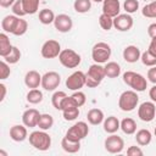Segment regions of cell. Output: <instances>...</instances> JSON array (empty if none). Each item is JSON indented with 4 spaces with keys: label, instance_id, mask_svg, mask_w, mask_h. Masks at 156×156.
<instances>
[{
    "label": "cell",
    "instance_id": "1",
    "mask_svg": "<svg viewBox=\"0 0 156 156\" xmlns=\"http://www.w3.org/2000/svg\"><path fill=\"white\" fill-rule=\"evenodd\" d=\"M28 139H29V144L39 151H46L51 146V136L43 129L32 132Z\"/></svg>",
    "mask_w": 156,
    "mask_h": 156
},
{
    "label": "cell",
    "instance_id": "2",
    "mask_svg": "<svg viewBox=\"0 0 156 156\" xmlns=\"http://www.w3.org/2000/svg\"><path fill=\"white\" fill-rule=\"evenodd\" d=\"M87 79H85V85L88 88H95L98 87L102 79L106 77L105 73V66H101V63H93L88 72L85 73Z\"/></svg>",
    "mask_w": 156,
    "mask_h": 156
},
{
    "label": "cell",
    "instance_id": "3",
    "mask_svg": "<svg viewBox=\"0 0 156 156\" xmlns=\"http://www.w3.org/2000/svg\"><path fill=\"white\" fill-rule=\"evenodd\" d=\"M123 82L133 88L135 91H144L147 88V80L144 76L140 73L133 72V71H127L123 73Z\"/></svg>",
    "mask_w": 156,
    "mask_h": 156
},
{
    "label": "cell",
    "instance_id": "4",
    "mask_svg": "<svg viewBox=\"0 0 156 156\" xmlns=\"http://www.w3.org/2000/svg\"><path fill=\"white\" fill-rule=\"evenodd\" d=\"M139 104V96L135 90H126L119 95L118 106L124 112L133 111Z\"/></svg>",
    "mask_w": 156,
    "mask_h": 156
},
{
    "label": "cell",
    "instance_id": "5",
    "mask_svg": "<svg viewBox=\"0 0 156 156\" xmlns=\"http://www.w3.org/2000/svg\"><path fill=\"white\" fill-rule=\"evenodd\" d=\"M111 56V46L107 43L99 41L91 49V57L95 63H105Z\"/></svg>",
    "mask_w": 156,
    "mask_h": 156
},
{
    "label": "cell",
    "instance_id": "6",
    "mask_svg": "<svg viewBox=\"0 0 156 156\" xmlns=\"http://www.w3.org/2000/svg\"><path fill=\"white\" fill-rule=\"evenodd\" d=\"M58 60L61 62V65L66 68H76L79 66L82 57L78 52H76L72 49H65L61 50L60 55H58Z\"/></svg>",
    "mask_w": 156,
    "mask_h": 156
},
{
    "label": "cell",
    "instance_id": "7",
    "mask_svg": "<svg viewBox=\"0 0 156 156\" xmlns=\"http://www.w3.org/2000/svg\"><path fill=\"white\" fill-rule=\"evenodd\" d=\"M89 133V127L85 122L79 121L77 123H74L66 133V136L71 140H76V141H80L82 139H84Z\"/></svg>",
    "mask_w": 156,
    "mask_h": 156
},
{
    "label": "cell",
    "instance_id": "8",
    "mask_svg": "<svg viewBox=\"0 0 156 156\" xmlns=\"http://www.w3.org/2000/svg\"><path fill=\"white\" fill-rule=\"evenodd\" d=\"M40 52H41V56L44 58H55L61 52V45L57 40L49 39L43 44Z\"/></svg>",
    "mask_w": 156,
    "mask_h": 156
},
{
    "label": "cell",
    "instance_id": "9",
    "mask_svg": "<svg viewBox=\"0 0 156 156\" xmlns=\"http://www.w3.org/2000/svg\"><path fill=\"white\" fill-rule=\"evenodd\" d=\"M85 79H87V76H85L84 72H82V71H76V72H73V73L66 79V87H67L69 90L77 91V90L82 89V88L85 85Z\"/></svg>",
    "mask_w": 156,
    "mask_h": 156
},
{
    "label": "cell",
    "instance_id": "10",
    "mask_svg": "<svg viewBox=\"0 0 156 156\" xmlns=\"http://www.w3.org/2000/svg\"><path fill=\"white\" fill-rule=\"evenodd\" d=\"M156 116V106L154 101H145L138 107V117L143 122H151Z\"/></svg>",
    "mask_w": 156,
    "mask_h": 156
},
{
    "label": "cell",
    "instance_id": "11",
    "mask_svg": "<svg viewBox=\"0 0 156 156\" xmlns=\"http://www.w3.org/2000/svg\"><path fill=\"white\" fill-rule=\"evenodd\" d=\"M124 149V140L116 135L115 133L111 134L105 139V150L110 154H119Z\"/></svg>",
    "mask_w": 156,
    "mask_h": 156
},
{
    "label": "cell",
    "instance_id": "12",
    "mask_svg": "<svg viewBox=\"0 0 156 156\" xmlns=\"http://www.w3.org/2000/svg\"><path fill=\"white\" fill-rule=\"evenodd\" d=\"M60 83H61V76L55 71L46 72L41 77V87L48 91L55 90L60 85Z\"/></svg>",
    "mask_w": 156,
    "mask_h": 156
},
{
    "label": "cell",
    "instance_id": "13",
    "mask_svg": "<svg viewBox=\"0 0 156 156\" xmlns=\"http://www.w3.org/2000/svg\"><path fill=\"white\" fill-rule=\"evenodd\" d=\"M134 24L133 17L129 13H119L113 18V27L119 32H128Z\"/></svg>",
    "mask_w": 156,
    "mask_h": 156
},
{
    "label": "cell",
    "instance_id": "14",
    "mask_svg": "<svg viewBox=\"0 0 156 156\" xmlns=\"http://www.w3.org/2000/svg\"><path fill=\"white\" fill-rule=\"evenodd\" d=\"M54 26H55V29L61 32V33H67L72 29L73 27V21L72 18L66 15V13H60L55 17V21H54Z\"/></svg>",
    "mask_w": 156,
    "mask_h": 156
},
{
    "label": "cell",
    "instance_id": "15",
    "mask_svg": "<svg viewBox=\"0 0 156 156\" xmlns=\"http://www.w3.org/2000/svg\"><path fill=\"white\" fill-rule=\"evenodd\" d=\"M40 115L41 113H39V111L37 108H28L22 115V122L26 127L34 128L38 126V121H39Z\"/></svg>",
    "mask_w": 156,
    "mask_h": 156
},
{
    "label": "cell",
    "instance_id": "16",
    "mask_svg": "<svg viewBox=\"0 0 156 156\" xmlns=\"http://www.w3.org/2000/svg\"><path fill=\"white\" fill-rule=\"evenodd\" d=\"M121 4L119 0H104L102 1V13L108 15L111 17H116L119 15Z\"/></svg>",
    "mask_w": 156,
    "mask_h": 156
},
{
    "label": "cell",
    "instance_id": "17",
    "mask_svg": "<svg viewBox=\"0 0 156 156\" xmlns=\"http://www.w3.org/2000/svg\"><path fill=\"white\" fill-rule=\"evenodd\" d=\"M28 136V132H27V128L26 126L23 124H15L10 128V138L13 140V141H17V143H21L23 140H26Z\"/></svg>",
    "mask_w": 156,
    "mask_h": 156
},
{
    "label": "cell",
    "instance_id": "18",
    "mask_svg": "<svg viewBox=\"0 0 156 156\" xmlns=\"http://www.w3.org/2000/svg\"><path fill=\"white\" fill-rule=\"evenodd\" d=\"M140 56H141V52H140L139 48L135 45H128L123 50V58L126 62L134 63L138 60H140Z\"/></svg>",
    "mask_w": 156,
    "mask_h": 156
},
{
    "label": "cell",
    "instance_id": "19",
    "mask_svg": "<svg viewBox=\"0 0 156 156\" xmlns=\"http://www.w3.org/2000/svg\"><path fill=\"white\" fill-rule=\"evenodd\" d=\"M41 77L37 71H28L24 76V84L29 89H35L41 85Z\"/></svg>",
    "mask_w": 156,
    "mask_h": 156
},
{
    "label": "cell",
    "instance_id": "20",
    "mask_svg": "<svg viewBox=\"0 0 156 156\" xmlns=\"http://www.w3.org/2000/svg\"><path fill=\"white\" fill-rule=\"evenodd\" d=\"M18 18L16 15H7L2 18L1 21V28L5 33H13L15 28H16V24L18 22Z\"/></svg>",
    "mask_w": 156,
    "mask_h": 156
},
{
    "label": "cell",
    "instance_id": "21",
    "mask_svg": "<svg viewBox=\"0 0 156 156\" xmlns=\"http://www.w3.org/2000/svg\"><path fill=\"white\" fill-rule=\"evenodd\" d=\"M87 119L90 124L93 126H99L100 123L104 122L105 119V116H104V112L100 110V108H91L88 111L87 113Z\"/></svg>",
    "mask_w": 156,
    "mask_h": 156
},
{
    "label": "cell",
    "instance_id": "22",
    "mask_svg": "<svg viewBox=\"0 0 156 156\" xmlns=\"http://www.w3.org/2000/svg\"><path fill=\"white\" fill-rule=\"evenodd\" d=\"M102 123H104V130L106 133H108V134H113V133H116L121 128V122L115 116L107 117L106 119H104Z\"/></svg>",
    "mask_w": 156,
    "mask_h": 156
},
{
    "label": "cell",
    "instance_id": "23",
    "mask_svg": "<svg viewBox=\"0 0 156 156\" xmlns=\"http://www.w3.org/2000/svg\"><path fill=\"white\" fill-rule=\"evenodd\" d=\"M61 146L62 149L68 152V154H76L79 151L80 149V141H76V140H71L68 139L67 136H65L62 140H61Z\"/></svg>",
    "mask_w": 156,
    "mask_h": 156
},
{
    "label": "cell",
    "instance_id": "24",
    "mask_svg": "<svg viewBox=\"0 0 156 156\" xmlns=\"http://www.w3.org/2000/svg\"><path fill=\"white\" fill-rule=\"evenodd\" d=\"M12 45L10 43V39L9 37L6 35V33H0V56L1 57H5L7 56L11 51H12Z\"/></svg>",
    "mask_w": 156,
    "mask_h": 156
},
{
    "label": "cell",
    "instance_id": "25",
    "mask_svg": "<svg viewBox=\"0 0 156 156\" xmlns=\"http://www.w3.org/2000/svg\"><path fill=\"white\" fill-rule=\"evenodd\" d=\"M151 139H152V135H151V133H150L149 129H140L135 134V140H136V143L140 146L149 145L151 143Z\"/></svg>",
    "mask_w": 156,
    "mask_h": 156
},
{
    "label": "cell",
    "instance_id": "26",
    "mask_svg": "<svg viewBox=\"0 0 156 156\" xmlns=\"http://www.w3.org/2000/svg\"><path fill=\"white\" fill-rule=\"evenodd\" d=\"M121 129H122V132H123L124 134H128V135L134 134V133L136 132V123H135V121H134L133 118H130V117L123 118V119L121 121Z\"/></svg>",
    "mask_w": 156,
    "mask_h": 156
},
{
    "label": "cell",
    "instance_id": "27",
    "mask_svg": "<svg viewBox=\"0 0 156 156\" xmlns=\"http://www.w3.org/2000/svg\"><path fill=\"white\" fill-rule=\"evenodd\" d=\"M105 73H106L107 78H117L121 74V66L117 62H115V61L106 62V65H105Z\"/></svg>",
    "mask_w": 156,
    "mask_h": 156
},
{
    "label": "cell",
    "instance_id": "28",
    "mask_svg": "<svg viewBox=\"0 0 156 156\" xmlns=\"http://www.w3.org/2000/svg\"><path fill=\"white\" fill-rule=\"evenodd\" d=\"M39 4H40V0H22V5L26 15L37 13L39 10Z\"/></svg>",
    "mask_w": 156,
    "mask_h": 156
},
{
    "label": "cell",
    "instance_id": "29",
    "mask_svg": "<svg viewBox=\"0 0 156 156\" xmlns=\"http://www.w3.org/2000/svg\"><path fill=\"white\" fill-rule=\"evenodd\" d=\"M55 13L50 9H43L39 11V21L43 24H51L55 21Z\"/></svg>",
    "mask_w": 156,
    "mask_h": 156
},
{
    "label": "cell",
    "instance_id": "30",
    "mask_svg": "<svg viewBox=\"0 0 156 156\" xmlns=\"http://www.w3.org/2000/svg\"><path fill=\"white\" fill-rule=\"evenodd\" d=\"M52 126H54V118H52L51 115H49V113H43V115H40L39 121H38V127H39L40 129L48 130V129H50Z\"/></svg>",
    "mask_w": 156,
    "mask_h": 156
},
{
    "label": "cell",
    "instance_id": "31",
    "mask_svg": "<svg viewBox=\"0 0 156 156\" xmlns=\"http://www.w3.org/2000/svg\"><path fill=\"white\" fill-rule=\"evenodd\" d=\"M73 9L78 13H85L91 9V0H74Z\"/></svg>",
    "mask_w": 156,
    "mask_h": 156
},
{
    "label": "cell",
    "instance_id": "32",
    "mask_svg": "<svg viewBox=\"0 0 156 156\" xmlns=\"http://www.w3.org/2000/svg\"><path fill=\"white\" fill-rule=\"evenodd\" d=\"M27 101L29 104H33V105H37V104H40L43 101V93L35 88V89H30L27 94Z\"/></svg>",
    "mask_w": 156,
    "mask_h": 156
},
{
    "label": "cell",
    "instance_id": "33",
    "mask_svg": "<svg viewBox=\"0 0 156 156\" xmlns=\"http://www.w3.org/2000/svg\"><path fill=\"white\" fill-rule=\"evenodd\" d=\"M67 98V95H66V93L65 91H55L54 94H52V96H51V104H52V106L56 108V110H62V102H63V100Z\"/></svg>",
    "mask_w": 156,
    "mask_h": 156
},
{
    "label": "cell",
    "instance_id": "34",
    "mask_svg": "<svg viewBox=\"0 0 156 156\" xmlns=\"http://www.w3.org/2000/svg\"><path fill=\"white\" fill-rule=\"evenodd\" d=\"M140 60H141V62H143L144 66H147V67L156 66V56L151 51H149V50H146V51H144L141 54Z\"/></svg>",
    "mask_w": 156,
    "mask_h": 156
},
{
    "label": "cell",
    "instance_id": "35",
    "mask_svg": "<svg viewBox=\"0 0 156 156\" xmlns=\"http://www.w3.org/2000/svg\"><path fill=\"white\" fill-rule=\"evenodd\" d=\"M99 24L104 30H110L113 27V17L105 15V13H101L99 17Z\"/></svg>",
    "mask_w": 156,
    "mask_h": 156
},
{
    "label": "cell",
    "instance_id": "36",
    "mask_svg": "<svg viewBox=\"0 0 156 156\" xmlns=\"http://www.w3.org/2000/svg\"><path fill=\"white\" fill-rule=\"evenodd\" d=\"M9 65H15V63H17L18 61H20V58H21V51H20V49L18 48H16V46H13L12 48V51L7 55V56H5V57H2Z\"/></svg>",
    "mask_w": 156,
    "mask_h": 156
},
{
    "label": "cell",
    "instance_id": "37",
    "mask_svg": "<svg viewBox=\"0 0 156 156\" xmlns=\"http://www.w3.org/2000/svg\"><path fill=\"white\" fill-rule=\"evenodd\" d=\"M62 115L66 121H74L79 116V107L72 106V107L65 108V110H62Z\"/></svg>",
    "mask_w": 156,
    "mask_h": 156
},
{
    "label": "cell",
    "instance_id": "38",
    "mask_svg": "<svg viewBox=\"0 0 156 156\" xmlns=\"http://www.w3.org/2000/svg\"><path fill=\"white\" fill-rule=\"evenodd\" d=\"M141 13L144 17L156 18V1H152V2H149L147 5H145L141 10Z\"/></svg>",
    "mask_w": 156,
    "mask_h": 156
},
{
    "label": "cell",
    "instance_id": "39",
    "mask_svg": "<svg viewBox=\"0 0 156 156\" xmlns=\"http://www.w3.org/2000/svg\"><path fill=\"white\" fill-rule=\"evenodd\" d=\"M27 29H28V22L26 20H23L22 17H20L18 18V22L16 24V28H15V30H13L12 34L16 35V37H21V35H23L27 32Z\"/></svg>",
    "mask_w": 156,
    "mask_h": 156
},
{
    "label": "cell",
    "instance_id": "40",
    "mask_svg": "<svg viewBox=\"0 0 156 156\" xmlns=\"http://www.w3.org/2000/svg\"><path fill=\"white\" fill-rule=\"evenodd\" d=\"M71 99L73 100V102H74V105H76L77 107H80V106H83V105L85 104V101H87L85 94H84L83 91H79V90L74 91V93L71 95Z\"/></svg>",
    "mask_w": 156,
    "mask_h": 156
},
{
    "label": "cell",
    "instance_id": "41",
    "mask_svg": "<svg viewBox=\"0 0 156 156\" xmlns=\"http://www.w3.org/2000/svg\"><path fill=\"white\" fill-rule=\"evenodd\" d=\"M123 9L126 10L127 13H134L139 9V1L138 0H126L123 4Z\"/></svg>",
    "mask_w": 156,
    "mask_h": 156
},
{
    "label": "cell",
    "instance_id": "42",
    "mask_svg": "<svg viewBox=\"0 0 156 156\" xmlns=\"http://www.w3.org/2000/svg\"><path fill=\"white\" fill-rule=\"evenodd\" d=\"M11 7H12L13 15H16L17 17H23V16H26V12H24L23 5H22V0H16V2H15Z\"/></svg>",
    "mask_w": 156,
    "mask_h": 156
},
{
    "label": "cell",
    "instance_id": "43",
    "mask_svg": "<svg viewBox=\"0 0 156 156\" xmlns=\"http://www.w3.org/2000/svg\"><path fill=\"white\" fill-rule=\"evenodd\" d=\"M10 73H11V69H10V66H9V63L4 60V61H1L0 62V79H6L9 76H10Z\"/></svg>",
    "mask_w": 156,
    "mask_h": 156
},
{
    "label": "cell",
    "instance_id": "44",
    "mask_svg": "<svg viewBox=\"0 0 156 156\" xmlns=\"http://www.w3.org/2000/svg\"><path fill=\"white\" fill-rule=\"evenodd\" d=\"M127 155L128 156H143L144 152L139 146H129L127 149Z\"/></svg>",
    "mask_w": 156,
    "mask_h": 156
},
{
    "label": "cell",
    "instance_id": "45",
    "mask_svg": "<svg viewBox=\"0 0 156 156\" xmlns=\"http://www.w3.org/2000/svg\"><path fill=\"white\" fill-rule=\"evenodd\" d=\"M147 79L151 83L156 84V66H152L151 68H149V71H147Z\"/></svg>",
    "mask_w": 156,
    "mask_h": 156
},
{
    "label": "cell",
    "instance_id": "46",
    "mask_svg": "<svg viewBox=\"0 0 156 156\" xmlns=\"http://www.w3.org/2000/svg\"><path fill=\"white\" fill-rule=\"evenodd\" d=\"M147 34L151 39H156V23H151L147 27Z\"/></svg>",
    "mask_w": 156,
    "mask_h": 156
},
{
    "label": "cell",
    "instance_id": "47",
    "mask_svg": "<svg viewBox=\"0 0 156 156\" xmlns=\"http://www.w3.org/2000/svg\"><path fill=\"white\" fill-rule=\"evenodd\" d=\"M149 96H150V99H151L154 102H156V84H154V87L150 88V90H149Z\"/></svg>",
    "mask_w": 156,
    "mask_h": 156
},
{
    "label": "cell",
    "instance_id": "48",
    "mask_svg": "<svg viewBox=\"0 0 156 156\" xmlns=\"http://www.w3.org/2000/svg\"><path fill=\"white\" fill-rule=\"evenodd\" d=\"M16 2V0H0L1 7H10Z\"/></svg>",
    "mask_w": 156,
    "mask_h": 156
},
{
    "label": "cell",
    "instance_id": "49",
    "mask_svg": "<svg viewBox=\"0 0 156 156\" xmlns=\"http://www.w3.org/2000/svg\"><path fill=\"white\" fill-rule=\"evenodd\" d=\"M0 90H1V94H0V101H4L5 96H6V85L4 83L0 84Z\"/></svg>",
    "mask_w": 156,
    "mask_h": 156
},
{
    "label": "cell",
    "instance_id": "50",
    "mask_svg": "<svg viewBox=\"0 0 156 156\" xmlns=\"http://www.w3.org/2000/svg\"><path fill=\"white\" fill-rule=\"evenodd\" d=\"M149 51H151L156 56V39H151V43L149 45Z\"/></svg>",
    "mask_w": 156,
    "mask_h": 156
},
{
    "label": "cell",
    "instance_id": "51",
    "mask_svg": "<svg viewBox=\"0 0 156 156\" xmlns=\"http://www.w3.org/2000/svg\"><path fill=\"white\" fill-rule=\"evenodd\" d=\"M0 154H1V155H4V156H6V155H7V154H6L4 150H0Z\"/></svg>",
    "mask_w": 156,
    "mask_h": 156
},
{
    "label": "cell",
    "instance_id": "52",
    "mask_svg": "<svg viewBox=\"0 0 156 156\" xmlns=\"http://www.w3.org/2000/svg\"><path fill=\"white\" fill-rule=\"evenodd\" d=\"M91 1H94V2H102L104 0H91Z\"/></svg>",
    "mask_w": 156,
    "mask_h": 156
},
{
    "label": "cell",
    "instance_id": "53",
    "mask_svg": "<svg viewBox=\"0 0 156 156\" xmlns=\"http://www.w3.org/2000/svg\"><path fill=\"white\" fill-rule=\"evenodd\" d=\"M154 133H155V136H156V127H155V130H154Z\"/></svg>",
    "mask_w": 156,
    "mask_h": 156
}]
</instances>
